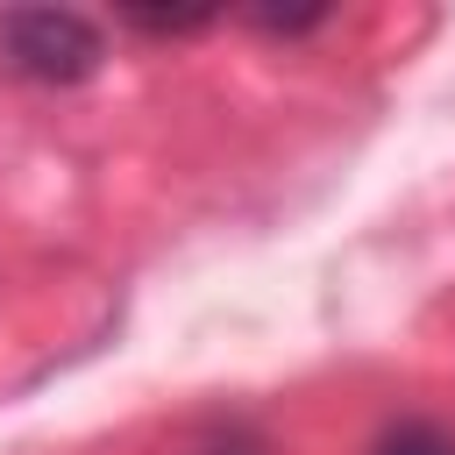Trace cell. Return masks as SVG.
<instances>
[{
    "label": "cell",
    "instance_id": "1",
    "mask_svg": "<svg viewBox=\"0 0 455 455\" xmlns=\"http://www.w3.org/2000/svg\"><path fill=\"white\" fill-rule=\"evenodd\" d=\"M107 57L100 21L71 14V7H14L0 14V64L28 85H78L92 78Z\"/></svg>",
    "mask_w": 455,
    "mask_h": 455
},
{
    "label": "cell",
    "instance_id": "3",
    "mask_svg": "<svg viewBox=\"0 0 455 455\" xmlns=\"http://www.w3.org/2000/svg\"><path fill=\"white\" fill-rule=\"evenodd\" d=\"M121 21H128V28H142V36H192V28H206L213 14H164V7H128Z\"/></svg>",
    "mask_w": 455,
    "mask_h": 455
},
{
    "label": "cell",
    "instance_id": "2",
    "mask_svg": "<svg viewBox=\"0 0 455 455\" xmlns=\"http://www.w3.org/2000/svg\"><path fill=\"white\" fill-rule=\"evenodd\" d=\"M370 455H455V434L441 427V419H391L377 441H370Z\"/></svg>",
    "mask_w": 455,
    "mask_h": 455
},
{
    "label": "cell",
    "instance_id": "4",
    "mask_svg": "<svg viewBox=\"0 0 455 455\" xmlns=\"http://www.w3.org/2000/svg\"><path fill=\"white\" fill-rule=\"evenodd\" d=\"M199 455H263V441H256V434H242V427H228V434H213Z\"/></svg>",
    "mask_w": 455,
    "mask_h": 455
}]
</instances>
